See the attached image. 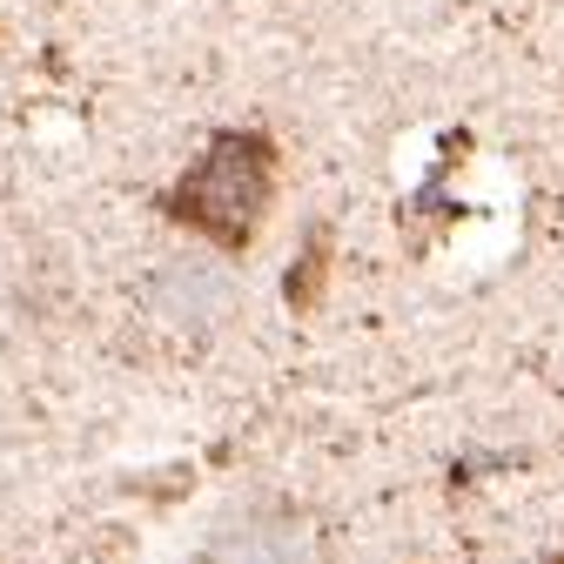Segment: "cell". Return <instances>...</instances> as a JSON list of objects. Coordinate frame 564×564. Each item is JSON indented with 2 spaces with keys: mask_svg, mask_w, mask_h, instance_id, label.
<instances>
[{
  "mask_svg": "<svg viewBox=\"0 0 564 564\" xmlns=\"http://www.w3.org/2000/svg\"><path fill=\"white\" fill-rule=\"evenodd\" d=\"M275 188H282V141L249 121L208 134L202 155L155 195V208L216 256H249L275 208Z\"/></svg>",
  "mask_w": 564,
  "mask_h": 564,
  "instance_id": "6da1fadb",
  "label": "cell"
},
{
  "mask_svg": "<svg viewBox=\"0 0 564 564\" xmlns=\"http://www.w3.org/2000/svg\"><path fill=\"white\" fill-rule=\"evenodd\" d=\"M155 296H162V310H175V316L202 323V316H223L236 290H229V275L202 269V262H169V269L155 275Z\"/></svg>",
  "mask_w": 564,
  "mask_h": 564,
  "instance_id": "7a4b0ae2",
  "label": "cell"
},
{
  "mask_svg": "<svg viewBox=\"0 0 564 564\" xmlns=\"http://www.w3.org/2000/svg\"><path fill=\"white\" fill-rule=\"evenodd\" d=\"M329 229L316 223L310 229V242H303V262H290V275H282V290H290V310H316V296H323V275H329Z\"/></svg>",
  "mask_w": 564,
  "mask_h": 564,
  "instance_id": "3957f363",
  "label": "cell"
}]
</instances>
